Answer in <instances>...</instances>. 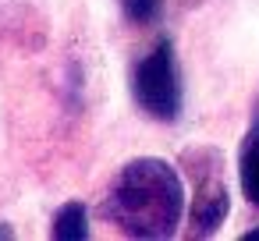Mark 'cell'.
<instances>
[{
    "label": "cell",
    "mask_w": 259,
    "mask_h": 241,
    "mask_svg": "<svg viewBox=\"0 0 259 241\" xmlns=\"http://www.w3.org/2000/svg\"><path fill=\"white\" fill-rule=\"evenodd\" d=\"M103 216L128 237L163 241L178 234L185 216V184L167 160L139 156L124 163L103 199Z\"/></svg>",
    "instance_id": "1"
},
{
    "label": "cell",
    "mask_w": 259,
    "mask_h": 241,
    "mask_svg": "<svg viewBox=\"0 0 259 241\" xmlns=\"http://www.w3.org/2000/svg\"><path fill=\"white\" fill-rule=\"evenodd\" d=\"M132 96L139 103V110L160 124H174L185 110V85H181V71H178V54L174 43L163 36L156 39V46L135 64L132 71Z\"/></svg>",
    "instance_id": "2"
},
{
    "label": "cell",
    "mask_w": 259,
    "mask_h": 241,
    "mask_svg": "<svg viewBox=\"0 0 259 241\" xmlns=\"http://www.w3.org/2000/svg\"><path fill=\"white\" fill-rule=\"evenodd\" d=\"M217 167H220V156L195 181V202H192V216H188L192 220L188 223L192 237H213L220 230V223L227 220V213H231V191H227L224 177L217 174Z\"/></svg>",
    "instance_id": "3"
},
{
    "label": "cell",
    "mask_w": 259,
    "mask_h": 241,
    "mask_svg": "<svg viewBox=\"0 0 259 241\" xmlns=\"http://www.w3.org/2000/svg\"><path fill=\"white\" fill-rule=\"evenodd\" d=\"M238 181H241L245 199L259 209V103H255V114L248 121V131L238 153Z\"/></svg>",
    "instance_id": "4"
},
{
    "label": "cell",
    "mask_w": 259,
    "mask_h": 241,
    "mask_svg": "<svg viewBox=\"0 0 259 241\" xmlns=\"http://www.w3.org/2000/svg\"><path fill=\"white\" fill-rule=\"evenodd\" d=\"M50 234L57 241H85L89 237V213L82 202H64L57 213H54V227Z\"/></svg>",
    "instance_id": "5"
},
{
    "label": "cell",
    "mask_w": 259,
    "mask_h": 241,
    "mask_svg": "<svg viewBox=\"0 0 259 241\" xmlns=\"http://www.w3.org/2000/svg\"><path fill=\"white\" fill-rule=\"evenodd\" d=\"M121 15L132 25H153L163 15V0H121Z\"/></svg>",
    "instance_id": "6"
},
{
    "label": "cell",
    "mask_w": 259,
    "mask_h": 241,
    "mask_svg": "<svg viewBox=\"0 0 259 241\" xmlns=\"http://www.w3.org/2000/svg\"><path fill=\"white\" fill-rule=\"evenodd\" d=\"M178 4H181L185 11H192V8H202V4H206V0H178Z\"/></svg>",
    "instance_id": "7"
},
{
    "label": "cell",
    "mask_w": 259,
    "mask_h": 241,
    "mask_svg": "<svg viewBox=\"0 0 259 241\" xmlns=\"http://www.w3.org/2000/svg\"><path fill=\"white\" fill-rule=\"evenodd\" d=\"M241 241H259V227H252V230H245V234H241Z\"/></svg>",
    "instance_id": "8"
},
{
    "label": "cell",
    "mask_w": 259,
    "mask_h": 241,
    "mask_svg": "<svg viewBox=\"0 0 259 241\" xmlns=\"http://www.w3.org/2000/svg\"><path fill=\"white\" fill-rule=\"evenodd\" d=\"M11 234H15L11 227H0V237H11Z\"/></svg>",
    "instance_id": "9"
}]
</instances>
